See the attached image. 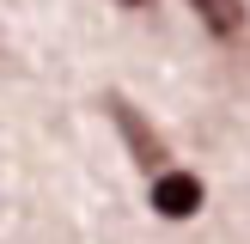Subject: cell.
Wrapping results in <instances>:
<instances>
[{
    "label": "cell",
    "mask_w": 250,
    "mask_h": 244,
    "mask_svg": "<svg viewBox=\"0 0 250 244\" xmlns=\"http://www.w3.org/2000/svg\"><path fill=\"white\" fill-rule=\"evenodd\" d=\"M146 202H153L159 220H195L208 207V183L195 171H183V165H165V171L146 177Z\"/></svg>",
    "instance_id": "6da1fadb"
},
{
    "label": "cell",
    "mask_w": 250,
    "mask_h": 244,
    "mask_svg": "<svg viewBox=\"0 0 250 244\" xmlns=\"http://www.w3.org/2000/svg\"><path fill=\"white\" fill-rule=\"evenodd\" d=\"M189 12L220 37V43H238V37L250 31V6L244 0H189Z\"/></svg>",
    "instance_id": "3957f363"
},
{
    "label": "cell",
    "mask_w": 250,
    "mask_h": 244,
    "mask_svg": "<svg viewBox=\"0 0 250 244\" xmlns=\"http://www.w3.org/2000/svg\"><path fill=\"white\" fill-rule=\"evenodd\" d=\"M122 6H153V0H122Z\"/></svg>",
    "instance_id": "277c9868"
},
{
    "label": "cell",
    "mask_w": 250,
    "mask_h": 244,
    "mask_svg": "<svg viewBox=\"0 0 250 244\" xmlns=\"http://www.w3.org/2000/svg\"><path fill=\"white\" fill-rule=\"evenodd\" d=\"M104 110H110V122L122 128V146H128V159H134V165L146 171V177L171 165V159H165V141L153 134V122H146L141 110H134L128 98H122V92H110V98H104Z\"/></svg>",
    "instance_id": "7a4b0ae2"
}]
</instances>
